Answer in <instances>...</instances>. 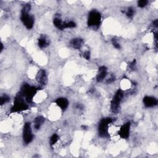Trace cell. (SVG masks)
<instances>
[{
    "mask_svg": "<svg viewBox=\"0 0 158 158\" xmlns=\"http://www.w3.org/2000/svg\"><path fill=\"white\" fill-rule=\"evenodd\" d=\"M36 79L41 85L44 86L47 85L48 82V78L46 72L44 70H41L39 72L36 76Z\"/></svg>",
    "mask_w": 158,
    "mask_h": 158,
    "instance_id": "obj_10",
    "label": "cell"
},
{
    "mask_svg": "<svg viewBox=\"0 0 158 158\" xmlns=\"http://www.w3.org/2000/svg\"><path fill=\"white\" fill-rule=\"evenodd\" d=\"M112 44H113V46L115 48L118 49V50H119L120 48V45L116 39H112Z\"/></svg>",
    "mask_w": 158,
    "mask_h": 158,
    "instance_id": "obj_22",
    "label": "cell"
},
{
    "mask_svg": "<svg viewBox=\"0 0 158 158\" xmlns=\"http://www.w3.org/2000/svg\"><path fill=\"white\" fill-rule=\"evenodd\" d=\"M45 119L43 116H38L34 119V128L36 130L40 129L41 126L43 124Z\"/></svg>",
    "mask_w": 158,
    "mask_h": 158,
    "instance_id": "obj_14",
    "label": "cell"
},
{
    "mask_svg": "<svg viewBox=\"0 0 158 158\" xmlns=\"http://www.w3.org/2000/svg\"><path fill=\"white\" fill-rule=\"evenodd\" d=\"M27 102L24 99V97L19 93L17 96L15 97L14 104L11 108V113H14V112H19L24 111H26L28 108Z\"/></svg>",
    "mask_w": 158,
    "mask_h": 158,
    "instance_id": "obj_1",
    "label": "cell"
},
{
    "mask_svg": "<svg viewBox=\"0 0 158 158\" xmlns=\"http://www.w3.org/2000/svg\"><path fill=\"white\" fill-rule=\"evenodd\" d=\"M59 136L57 135V134H53L52 135V136L50 138V145L51 146H53L54 145H55L56 143L59 140Z\"/></svg>",
    "mask_w": 158,
    "mask_h": 158,
    "instance_id": "obj_17",
    "label": "cell"
},
{
    "mask_svg": "<svg viewBox=\"0 0 158 158\" xmlns=\"http://www.w3.org/2000/svg\"><path fill=\"white\" fill-rule=\"evenodd\" d=\"M130 123L129 122H126L120 127L118 132V135L120 138L127 139L130 136Z\"/></svg>",
    "mask_w": 158,
    "mask_h": 158,
    "instance_id": "obj_8",
    "label": "cell"
},
{
    "mask_svg": "<svg viewBox=\"0 0 158 158\" xmlns=\"http://www.w3.org/2000/svg\"><path fill=\"white\" fill-rule=\"evenodd\" d=\"M129 67L130 69L132 71H135L137 68V64H136V61H135V60L133 61L130 64H129Z\"/></svg>",
    "mask_w": 158,
    "mask_h": 158,
    "instance_id": "obj_23",
    "label": "cell"
},
{
    "mask_svg": "<svg viewBox=\"0 0 158 158\" xmlns=\"http://www.w3.org/2000/svg\"><path fill=\"white\" fill-rule=\"evenodd\" d=\"M157 25H158V21H157V20H155L153 22V25H154L155 27H157Z\"/></svg>",
    "mask_w": 158,
    "mask_h": 158,
    "instance_id": "obj_26",
    "label": "cell"
},
{
    "mask_svg": "<svg viewBox=\"0 0 158 158\" xmlns=\"http://www.w3.org/2000/svg\"><path fill=\"white\" fill-rule=\"evenodd\" d=\"M83 42H84V41H83L82 39L76 38V39H72L71 41L70 44L73 48L76 49V50H79L82 46Z\"/></svg>",
    "mask_w": 158,
    "mask_h": 158,
    "instance_id": "obj_13",
    "label": "cell"
},
{
    "mask_svg": "<svg viewBox=\"0 0 158 158\" xmlns=\"http://www.w3.org/2000/svg\"><path fill=\"white\" fill-rule=\"evenodd\" d=\"M108 74V69L105 66H101L98 69V72L96 76V80L98 82H102Z\"/></svg>",
    "mask_w": 158,
    "mask_h": 158,
    "instance_id": "obj_11",
    "label": "cell"
},
{
    "mask_svg": "<svg viewBox=\"0 0 158 158\" xmlns=\"http://www.w3.org/2000/svg\"><path fill=\"white\" fill-rule=\"evenodd\" d=\"M84 58L87 60H89L90 58V52L88 51H85L84 53Z\"/></svg>",
    "mask_w": 158,
    "mask_h": 158,
    "instance_id": "obj_24",
    "label": "cell"
},
{
    "mask_svg": "<svg viewBox=\"0 0 158 158\" xmlns=\"http://www.w3.org/2000/svg\"><path fill=\"white\" fill-rule=\"evenodd\" d=\"M39 88L33 86H31L27 84H24L22 86L20 93L24 97L25 100L28 103H32L37 93Z\"/></svg>",
    "mask_w": 158,
    "mask_h": 158,
    "instance_id": "obj_2",
    "label": "cell"
},
{
    "mask_svg": "<svg viewBox=\"0 0 158 158\" xmlns=\"http://www.w3.org/2000/svg\"><path fill=\"white\" fill-rule=\"evenodd\" d=\"M148 3L146 0H140L138 1V6L140 7H144L147 5Z\"/></svg>",
    "mask_w": 158,
    "mask_h": 158,
    "instance_id": "obj_21",
    "label": "cell"
},
{
    "mask_svg": "<svg viewBox=\"0 0 158 158\" xmlns=\"http://www.w3.org/2000/svg\"><path fill=\"white\" fill-rule=\"evenodd\" d=\"M101 22V15L96 10H92L88 14L87 24L88 27L98 28L99 27Z\"/></svg>",
    "mask_w": 158,
    "mask_h": 158,
    "instance_id": "obj_3",
    "label": "cell"
},
{
    "mask_svg": "<svg viewBox=\"0 0 158 158\" xmlns=\"http://www.w3.org/2000/svg\"><path fill=\"white\" fill-rule=\"evenodd\" d=\"M20 20L22 23L24 25V26L28 30H31L33 28L35 19L34 17L30 15L28 12L21 11V15H20Z\"/></svg>",
    "mask_w": 158,
    "mask_h": 158,
    "instance_id": "obj_6",
    "label": "cell"
},
{
    "mask_svg": "<svg viewBox=\"0 0 158 158\" xmlns=\"http://www.w3.org/2000/svg\"><path fill=\"white\" fill-rule=\"evenodd\" d=\"M33 135L31 127V122H26L24 124L23 129V140L26 145H28L32 141Z\"/></svg>",
    "mask_w": 158,
    "mask_h": 158,
    "instance_id": "obj_7",
    "label": "cell"
},
{
    "mask_svg": "<svg viewBox=\"0 0 158 158\" xmlns=\"http://www.w3.org/2000/svg\"><path fill=\"white\" fill-rule=\"evenodd\" d=\"M124 98V92L122 90H118L111 103V109L112 112L116 113L119 111L120 102Z\"/></svg>",
    "mask_w": 158,
    "mask_h": 158,
    "instance_id": "obj_5",
    "label": "cell"
},
{
    "mask_svg": "<svg viewBox=\"0 0 158 158\" xmlns=\"http://www.w3.org/2000/svg\"><path fill=\"white\" fill-rule=\"evenodd\" d=\"M135 14V9L133 7H130L127 9L126 11V16L129 18H132Z\"/></svg>",
    "mask_w": 158,
    "mask_h": 158,
    "instance_id": "obj_19",
    "label": "cell"
},
{
    "mask_svg": "<svg viewBox=\"0 0 158 158\" xmlns=\"http://www.w3.org/2000/svg\"><path fill=\"white\" fill-rule=\"evenodd\" d=\"M1 52L3 50V44H1Z\"/></svg>",
    "mask_w": 158,
    "mask_h": 158,
    "instance_id": "obj_27",
    "label": "cell"
},
{
    "mask_svg": "<svg viewBox=\"0 0 158 158\" xmlns=\"http://www.w3.org/2000/svg\"><path fill=\"white\" fill-rule=\"evenodd\" d=\"M143 102L145 106L147 108H153L157 104V100L153 96H146L144 97L143 100Z\"/></svg>",
    "mask_w": 158,
    "mask_h": 158,
    "instance_id": "obj_9",
    "label": "cell"
},
{
    "mask_svg": "<svg viewBox=\"0 0 158 158\" xmlns=\"http://www.w3.org/2000/svg\"><path fill=\"white\" fill-rule=\"evenodd\" d=\"M39 47L40 48H44L47 47L49 45V42L47 38L44 36H42L40 38H39L38 41Z\"/></svg>",
    "mask_w": 158,
    "mask_h": 158,
    "instance_id": "obj_15",
    "label": "cell"
},
{
    "mask_svg": "<svg viewBox=\"0 0 158 158\" xmlns=\"http://www.w3.org/2000/svg\"><path fill=\"white\" fill-rule=\"evenodd\" d=\"M55 103L63 111L66 110L69 106V101L65 98H59L55 100Z\"/></svg>",
    "mask_w": 158,
    "mask_h": 158,
    "instance_id": "obj_12",
    "label": "cell"
},
{
    "mask_svg": "<svg viewBox=\"0 0 158 158\" xmlns=\"http://www.w3.org/2000/svg\"><path fill=\"white\" fill-rule=\"evenodd\" d=\"M53 24L59 30H64V22L62 21V20L59 17H55L53 19Z\"/></svg>",
    "mask_w": 158,
    "mask_h": 158,
    "instance_id": "obj_16",
    "label": "cell"
},
{
    "mask_svg": "<svg viewBox=\"0 0 158 158\" xmlns=\"http://www.w3.org/2000/svg\"><path fill=\"white\" fill-rule=\"evenodd\" d=\"M114 80H115V77L114 76H111V77L107 80L106 82L108 83V84H111V83L114 82Z\"/></svg>",
    "mask_w": 158,
    "mask_h": 158,
    "instance_id": "obj_25",
    "label": "cell"
},
{
    "mask_svg": "<svg viewBox=\"0 0 158 158\" xmlns=\"http://www.w3.org/2000/svg\"><path fill=\"white\" fill-rule=\"evenodd\" d=\"M76 26V24L73 21H70L67 22H64V29L65 28H74Z\"/></svg>",
    "mask_w": 158,
    "mask_h": 158,
    "instance_id": "obj_20",
    "label": "cell"
},
{
    "mask_svg": "<svg viewBox=\"0 0 158 158\" xmlns=\"http://www.w3.org/2000/svg\"><path fill=\"white\" fill-rule=\"evenodd\" d=\"M112 122V119L110 117L102 119L98 125V134L102 138L109 136V125Z\"/></svg>",
    "mask_w": 158,
    "mask_h": 158,
    "instance_id": "obj_4",
    "label": "cell"
},
{
    "mask_svg": "<svg viewBox=\"0 0 158 158\" xmlns=\"http://www.w3.org/2000/svg\"><path fill=\"white\" fill-rule=\"evenodd\" d=\"M9 100H10L9 97L6 95H4L1 96V98H0V104H1V105L2 106V105L8 103Z\"/></svg>",
    "mask_w": 158,
    "mask_h": 158,
    "instance_id": "obj_18",
    "label": "cell"
}]
</instances>
